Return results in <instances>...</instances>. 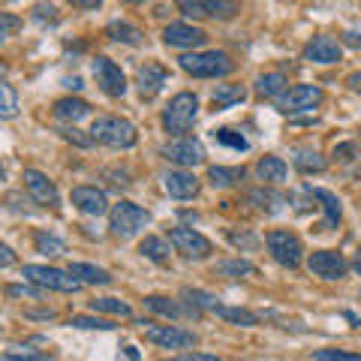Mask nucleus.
Returning a JSON list of instances; mask_svg holds the SVG:
<instances>
[{"label":"nucleus","mask_w":361,"mask_h":361,"mask_svg":"<svg viewBox=\"0 0 361 361\" xmlns=\"http://www.w3.org/2000/svg\"><path fill=\"white\" fill-rule=\"evenodd\" d=\"M211 99H214V106H217V109H232V106L244 103L247 90L241 85H217L211 90Z\"/></svg>","instance_id":"26"},{"label":"nucleus","mask_w":361,"mask_h":361,"mask_svg":"<svg viewBox=\"0 0 361 361\" xmlns=\"http://www.w3.org/2000/svg\"><path fill=\"white\" fill-rule=\"evenodd\" d=\"M169 241L178 253H184L187 259H205L211 253V241L205 235H199L196 229H190V226H175L172 232H169Z\"/></svg>","instance_id":"11"},{"label":"nucleus","mask_w":361,"mask_h":361,"mask_svg":"<svg viewBox=\"0 0 361 361\" xmlns=\"http://www.w3.org/2000/svg\"><path fill=\"white\" fill-rule=\"evenodd\" d=\"M307 193L316 199V202H322V211H325V223L319 226V232H329L331 226L341 223V199H337L331 190H322V187H307Z\"/></svg>","instance_id":"21"},{"label":"nucleus","mask_w":361,"mask_h":361,"mask_svg":"<svg viewBox=\"0 0 361 361\" xmlns=\"http://www.w3.org/2000/svg\"><path fill=\"white\" fill-rule=\"evenodd\" d=\"M0 180H4V166H0Z\"/></svg>","instance_id":"57"},{"label":"nucleus","mask_w":361,"mask_h":361,"mask_svg":"<svg viewBox=\"0 0 361 361\" xmlns=\"http://www.w3.org/2000/svg\"><path fill=\"white\" fill-rule=\"evenodd\" d=\"M241 178H244V169H238V166H211L208 169V180H211V187H217V190H229L238 184Z\"/></svg>","instance_id":"28"},{"label":"nucleus","mask_w":361,"mask_h":361,"mask_svg":"<svg viewBox=\"0 0 361 361\" xmlns=\"http://www.w3.org/2000/svg\"><path fill=\"white\" fill-rule=\"evenodd\" d=\"M292 163H295V169H298V172H304V175L325 172V166H329V163H325V157H319L310 148H298L295 157H292Z\"/></svg>","instance_id":"29"},{"label":"nucleus","mask_w":361,"mask_h":361,"mask_svg":"<svg viewBox=\"0 0 361 361\" xmlns=\"http://www.w3.org/2000/svg\"><path fill=\"white\" fill-rule=\"evenodd\" d=\"M250 202L259 208V211H265V214H277L280 208L286 205V196H280V193H274V190H253L250 193Z\"/></svg>","instance_id":"30"},{"label":"nucleus","mask_w":361,"mask_h":361,"mask_svg":"<svg viewBox=\"0 0 361 361\" xmlns=\"http://www.w3.org/2000/svg\"><path fill=\"white\" fill-rule=\"evenodd\" d=\"M6 73V63H0V75H4Z\"/></svg>","instance_id":"56"},{"label":"nucleus","mask_w":361,"mask_h":361,"mask_svg":"<svg viewBox=\"0 0 361 361\" xmlns=\"http://www.w3.org/2000/svg\"><path fill=\"white\" fill-rule=\"evenodd\" d=\"M18 115V94L13 85L4 82V75H0V118H16Z\"/></svg>","instance_id":"35"},{"label":"nucleus","mask_w":361,"mask_h":361,"mask_svg":"<svg viewBox=\"0 0 361 361\" xmlns=\"http://www.w3.org/2000/svg\"><path fill=\"white\" fill-rule=\"evenodd\" d=\"M214 271H217L220 277H250V274H256V265L238 256V259H223Z\"/></svg>","instance_id":"32"},{"label":"nucleus","mask_w":361,"mask_h":361,"mask_svg":"<svg viewBox=\"0 0 361 361\" xmlns=\"http://www.w3.org/2000/svg\"><path fill=\"white\" fill-rule=\"evenodd\" d=\"M286 85L289 82H286L283 73H265V75L256 78V94L265 97V99H277V97L286 94Z\"/></svg>","instance_id":"24"},{"label":"nucleus","mask_w":361,"mask_h":361,"mask_svg":"<svg viewBox=\"0 0 361 361\" xmlns=\"http://www.w3.org/2000/svg\"><path fill=\"white\" fill-rule=\"evenodd\" d=\"M123 4H133L135 6V4H145V0H123Z\"/></svg>","instance_id":"55"},{"label":"nucleus","mask_w":361,"mask_h":361,"mask_svg":"<svg viewBox=\"0 0 361 361\" xmlns=\"http://www.w3.org/2000/svg\"><path fill=\"white\" fill-rule=\"evenodd\" d=\"M166 361H220L217 355H208V353H180L175 358H166Z\"/></svg>","instance_id":"47"},{"label":"nucleus","mask_w":361,"mask_h":361,"mask_svg":"<svg viewBox=\"0 0 361 361\" xmlns=\"http://www.w3.org/2000/svg\"><path fill=\"white\" fill-rule=\"evenodd\" d=\"M304 58L313 63H337L343 58V51H341V45H337V39H331V37H313L307 42V49H304Z\"/></svg>","instance_id":"19"},{"label":"nucleus","mask_w":361,"mask_h":361,"mask_svg":"<svg viewBox=\"0 0 361 361\" xmlns=\"http://www.w3.org/2000/svg\"><path fill=\"white\" fill-rule=\"evenodd\" d=\"M25 277L33 280L37 286L54 289V292H78V289H82V280L73 277L70 271L49 268V265H25Z\"/></svg>","instance_id":"6"},{"label":"nucleus","mask_w":361,"mask_h":361,"mask_svg":"<svg viewBox=\"0 0 361 361\" xmlns=\"http://www.w3.org/2000/svg\"><path fill=\"white\" fill-rule=\"evenodd\" d=\"M307 268H310V274L316 277H322V280H341L346 274V259L341 253H334V250H316L307 256Z\"/></svg>","instance_id":"14"},{"label":"nucleus","mask_w":361,"mask_h":361,"mask_svg":"<svg viewBox=\"0 0 361 361\" xmlns=\"http://www.w3.org/2000/svg\"><path fill=\"white\" fill-rule=\"evenodd\" d=\"M256 175H259V180H265V184H283L289 175V166L280 160V157H262V160L256 163Z\"/></svg>","instance_id":"22"},{"label":"nucleus","mask_w":361,"mask_h":361,"mask_svg":"<svg viewBox=\"0 0 361 361\" xmlns=\"http://www.w3.org/2000/svg\"><path fill=\"white\" fill-rule=\"evenodd\" d=\"M334 160H341V163H353V160H355V145H353V142L334 145Z\"/></svg>","instance_id":"45"},{"label":"nucleus","mask_w":361,"mask_h":361,"mask_svg":"<svg viewBox=\"0 0 361 361\" xmlns=\"http://www.w3.org/2000/svg\"><path fill=\"white\" fill-rule=\"evenodd\" d=\"M33 241H37V250L45 253V256H61L66 250L63 241L54 238V235H49V232H37V235H33Z\"/></svg>","instance_id":"37"},{"label":"nucleus","mask_w":361,"mask_h":361,"mask_svg":"<svg viewBox=\"0 0 361 361\" xmlns=\"http://www.w3.org/2000/svg\"><path fill=\"white\" fill-rule=\"evenodd\" d=\"M199 118V99L196 94H190V90H180V94H175L172 99H169V106L163 111V127L166 133L172 135H187L190 130H193V123Z\"/></svg>","instance_id":"1"},{"label":"nucleus","mask_w":361,"mask_h":361,"mask_svg":"<svg viewBox=\"0 0 361 361\" xmlns=\"http://www.w3.org/2000/svg\"><path fill=\"white\" fill-rule=\"evenodd\" d=\"M175 4L187 18L229 21L235 13H238V0H175Z\"/></svg>","instance_id":"7"},{"label":"nucleus","mask_w":361,"mask_h":361,"mask_svg":"<svg viewBox=\"0 0 361 361\" xmlns=\"http://www.w3.org/2000/svg\"><path fill=\"white\" fill-rule=\"evenodd\" d=\"M346 85H349V90H355V94H361V73L346 75Z\"/></svg>","instance_id":"51"},{"label":"nucleus","mask_w":361,"mask_h":361,"mask_svg":"<svg viewBox=\"0 0 361 361\" xmlns=\"http://www.w3.org/2000/svg\"><path fill=\"white\" fill-rule=\"evenodd\" d=\"M21 180H25V190L33 196V202H39V205L45 208H58V187H54V180H49V175L37 172V169H25V175H21Z\"/></svg>","instance_id":"13"},{"label":"nucleus","mask_w":361,"mask_h":361,"mask_svg":"<svg viewBox=\"0 0 361 361\" xmlns=\"http://www.w3.org/2000/svg\"><path fill=\"white\" fill-rule=\"evenodd\" d=\"M90 139L106 145V148H133L135 145V127L130 121H123V118L106 115V118L94 121V127H90Z\"/></svg>","instance_id":"3"},{"label":"nucleus","mask_w":361,"mask_h":361,"mask_svg":"<svg viewBox=\"0 0 361 361\" xmlns=\"http://www.w3.org/2000/svg\"><path fill=\"white\" fill-rule=\"evenodd\" d=\"M13 262H16V253H13V247L0 244V268H9Z\"/></svg>","instance_id":"50"},{"label":"nucleus","mask_w":361,"mask_h":361,"mask_svg":"<svg viewBox=\"0 0 361 361\" xmlns=\"http://www.w3.org/2000/svg\"><path fill=\"white\" fill-rule=\"evenodd\" d=\"M205 39H208V33L202 27L180 25V21L166 25V30H163V42L166 45H178V49H196V45H205Z\"/></svg>","instance_id":"16"},{"label":"nucleus","mask_w":361,"mask_h":361,"mask_svg":"<svg viewBox=\"0 0 361 361\" xmlns=\"http://www.w3.org/2000/svg\"><path fill=\"white\" fill-rule=\"evenodd\" d=\"M169 163H175V166H199V163H205V148H202V142L199 139H187V135H180V139L175 142H169L163 145V151H160Z\"/></svg>","instance_id":"10"},{"label":"nucleus","mask_w":361,"mask_h":361,"mask_svg":"<svg viewBox=\"0 0 361 361\" xmlns=\"http://www.w3.org/2000/svg\"><path fill=\"white\" fill-rule=\"evenodd\" d=\"M123 355H127L130 361H139V353H135V346H123Z\"/></svg>","instance_id":"53"},{"label":"nucleus","mask_w":361,"mask_h":361,"mask_svg":"<svg viewBox=\"0 0 361 361\" xmlns=\"http://www.w3.org/2000/svg\"><path fill=\"white\" fill-rule=\"evenodd\" d=\"M139 253L145 259H151V262H157V265H166L169 262V244L163 238H157V235H148V238L139 244Z\"/></svg>","instance_id":"31"},{"label":"nucleus","mask_w":361,"mask_h":361,"mask_svg":"<svg viewBox=\"0 0 361 361\" xmlns=\"http://www.w3.org/2000/svg\"><path fill=\"white\" fill-rule=\"evenodd\" d=\"M21 27V18L18 16H9V13H0V42L9 39L13 33Z\"/></svg>","instance_id":"41"},{"label":"nucleus","mask_w":361,"mask_h":361,"mask_svg":"<svg viewBox=\"0 0 361 361\" xmlns=\"http://www.w3.org/2000/svg\"><path fill=\"white\" fill-rule=\"evenodd\" d=\"M111 232L118 235V238H133L139 229H145V226L151 223V214L139 208V205H133V202H118L115 208H111Z\"/></svg>","instance_id":"4"},{"label":"nucleus","mask_w":361,"mask_h":361,"mask_svg":"<svg viewBox=\"0 0 361 361\" xmlns=\"http://www.w3.org/2000/svg\"><path fill=\"white\" fill-rule=\"evenodd\" d=\"M61 135H63L66 142H75L78 148H87V145L94 142V139H90V135H82V133H78L75 127H63V130H61Z\"/></svg>","instance_id":"44"},{"label":"nucleus","mask_w":361,"mask_h":361,"mask_svg":"<svg viewBox=\"0 0 361 361\" xmlns=\"http://www.w3.org/2000/svg\"><path fill=\"white\" fill-rule=\"evenodd\" d=\"M319 103H322V87L295 85V87H289L283 97H277V111H283V115H295V111H310Z\"/></svg>","instance_id":"8"},{"label":"nucleus","mask_w":361,"mask_h":361,"mask_svg":"<svg viewBox=\"0 0 361 361\" xmlns=\"http://www.w3.org/2000/svg\"><path fill=\"white\" fill-rule=\"evenodd\" d=\"M73 205L82 211V214L99 217V214H106L109 202H106L103 190H97V187H75V190H73Z\"/></svg>","instance_id":"18"},{"label":"nucleus","mask_w":361,"mask_h":361,"mask_svg":"<svg viewBox=\"0 0 361 361\" xmlns=\"http://www.w3.org/2000/svg\"><path fill=\"white\" fill-rule=\"evenodd\" d=\"M6 295H16V298H39L42 295V286H6Z\"/></svg>","instance_id":"42"},{"label":"nucleus","mask_w":361,"mask_h":361,"mask_svg":"<svg viewBox=\"0 0 361 361\" xmlns=\"http://www.w3.org/2000/svg\"><path fill=\"white\" fill-rule=\"evenodd\" d=\"M214 139H217L220 145H226V148H235V151H247V148H250V142H247L244 135H238L235 130H214Z\"/></svg>","instance_id":"38"},{"label":"nucleus","mask_w":361,"mask_h":361,"mask_svg":"<svg viewBox=\"0 0 361 361\" xmlns=\"http://www.w3.org/2000/svg\"><path fill=\"white\" fill-rule=\"evenodd\" d=\"M220 316V319H226V322H235V325H256L259 322V316L253 313V310H244V307H229V304H217V310H214Z\"/></svg>","instance_id":"33"},{"label":"nucleus","mask_w":361,"mask_h":361,"mask_svg":"<svg viewBox=\"0 0 361 361\" xmlns=\"http://www.w3.org/2000/svg\"><path fill=\"white\" fill-rule=\"evenodd\" d=\"M229 241L235 244V247H247V250H250V247H256L259 241L253 238L250 232H229Z\"/></svg>","instance_id":"46"},{"label":"nucleus","mask_w":361,"mask_h":361,"mask_svg":"<svg viewBox=\"0 0 361 361\" xmlns=\"http://www.w3.org/2000/svg\"><path fill=\"white\" fill-rule=\"evenodd\" d=\"M33 16H37L39 21H45V18L54 21V18H58V9H54L51 4H37V6H33Z\"/></svg>","instance_id":"48"},{"label":"nucleus","mask_w":361,"mask_h":361,"mask_svg":"<svg viewBox=\"0 0 361 361\" xmlns=\"http://www.w3.org/2000/svg\"><path fill=\"white\" fill-rule=\"evenodd\" d=\"M70 274L78 277L82 283H90V286H109L111 283V274L106 268H97V265H87V262H73Z\"/></svg>","instance_id":"23"},{"label":"nucleus","mask_w":361,"mask_h":361,"mask_svg":"<svg viewBox=\"0 0 361 361\" xmlns=\"http://www.w3.org/2000/svg\"><path fill=\"white\" fill-rule=\"evenodd\" d=\"M0 361H51V355H45V353H9V355H0Z\"/></svg>","instance_id":"43"},{"label":"nucleus","mask_w":361,"mask_h":361,"mask_svg":"<svg viewBox=\"0 0 361 361\" xmlns=\"http://www.w3.org/2000/svg\"><path fill=\"white\" fill-rule=\"evenodd\" d=\"M178 63H180V70L196 78H220L235 70V63L226 51H193V54L178 58Z\"/></svg>","instance_id":"2"},{"label":"nucleus","mask_w":361,"mask_h":361,"mask_svg":"<svg viewBox=\"0 0 361 361\" xmlns=\"http://www.w3.org/2000/svg\"><path fill=\"white\" fill-rule=\"evenodd\" d=\"M87 115H90V106L85 103V99L66 97V99H58V103H54V118H61V121L75 123V121H82Z\"/></svg>","instance_id":"25"},{"label":"nucleus","mask_w":361,"mask_h":361,"mask_svg":"<svg viewBox=\"0 0 361 361\" xmlns=\"http://www.w3.org/2000/svg\"><path fill=\"white\" fill-rule=\"evenodd\" d=\"M90 310H94V313H109V316H121V319L133 316L130 304H123L121 298H94V301H90Z\"/></svg>","instance_id":"34"},{"label":"nucleus","mask_w":361,"mask_h":361,"mask_svg":"<svg viewBox=\"0 0 361 361\" xmlns=\"http://www.w3.org/2000/svg\"><path fill=\"white\" fill-rule=\"evenodd\" d=\"M163 187L172 199H193L199 193V178L187 169H175V172H166Z\"/></svg>","instance_id":"17"},{"label":"nucleus","mask_w":361,"mask_h":361,"mask_svg":"<svg viewBox=\"0 0 361 361\" xmlns=\"http://www.w3.org/2000/svg\"><path fill=\"white\" fill-rule=\"evenodd\" d=\"M343 42H346V45H353V49H361V27L343 30Z\"/></svg>","instance_id":"49"},{"label":"nucleus","mask_w":361,"mask_h":361,"mask_svg":"<svg viewBox=\"0 0 361 361\" xmlns=\"http://www.w3.org/2000/svg\"><path fill=\"white\" fill-rule=\"evenodd\" d=\"M73 6H78V9H94V6H99L103 0H70Z\"/></svg>","instance_id":"52"},{"label":"nucleus","mask_w":361,"mask_h":361,"mask_svg":"<svg viewBox=\"0 0 361 361\" xmlns=\"http://www.w3.org/2000/svg\"><path fill=\"white\" fill-rule=\"evenodd\" d=\"M145 341L154 346H163V349H190V346H196L199 337L187 329H178V325H151L148 322Z\"/></svg>","instance_id":"9"},{"label":"nucleus","mask_w":361,"mask_h":361,"mask_svg":"<svg viewBox=\"0 0 361 361\" xmlns=\"http://www.w3.org/2000/svg\"><path fill=\"white\" fill-rule=\"evenodd\" d=\"M70 325H73V329H99V331H111V329H115L109 319H99V316H73Z\"/></svg>","instance_id":"39"},{"label":"nucleus","mask_w":361,"mask_h":361,"mask_svg":"<svg viewBox=\"0 0 361 361\" xmlns=\"http://www.w3.org/2000/svg\"><path fill=\"white\" fill-rule=\"evenodd\" d=\"M265 244H268V250L271 256H274V262L277 265H283V268H298L301 265V241H298V235H292L286 229H271L265 235Z\"/></svg>","instance_id":"5"},{"label":"nucleus","mask_w":361,"mask_h":361,"mask_svg":"<svg viewBox=\"0 0 361 361\" xmlns=\"http://www.w3.org/2000/svg\"><path fill=\"white\" fill-rule=\"evenodd\" d=\"M353 268L358 271V277H361V250H358V253H355V259H353Z\"/></svg>","instance_id":"54"},{"label":"nucleus","mask_w":361,"mask_h":361,"mask_svg":"<svg viewBox=\"0 0 361 361\" xmlns=\"http://www.w3.org/2000/svg\"><path fill=\"white\" fill-rule=\"evenodd\" d=\"M90 70H94V78H97V85L103 87V94H109V97H123L127 94V78H123L121 66L115 61L97 58L94 63H90Z\"/></svg>","instance_id":"12"},{"label":"nucleus","mask_w":361,"mask_h":361,"mask_svg":"<svg viewBox=\"0 0 361 361\" xmlns=\"http://www.w3.org/2000/svg\"><path fill=\"white\" fill-rule=\"evenodd\" d=\"M106 37L115 39V42H123V45H142L145 33L135 25H130V21H111V25L106 27Z\"/></svg>","instance_id":"27"},{"label":"nucleus","mask_w":361,"mask_h":361,"mask_svg":"<svg viewBox=\"0 0 361 361\" xmlns=\"http://www.w3.org/2000/svg\"><path fill=\"white\" fill-rule=\"evenodd\" d=\"M145 307L154 310V313H160V316H169V319H180V316H199V307H184L180 301L175 298H166V295H148L145 298Z\"/></svg>","instance_id":"20"},{"label":"nucleus","mask_w":361,"mask_h":361,"mask_svg":"<svg viewBox=\"0 0 361 361\" xmlns=\"http://www.w3.org/2000/svg\"><path fill=\"white\" fill-rule=\"evenodd\" d=\"M180 298H184L187 304H193V307H199V310H217V304H220V298H214V295H208V292H202V289H184L180 292Z\"/></svg>","instance_id":"36"},{"label":"nucleus","mask_w":361,"mask_h":361,"mask_svg":"<svg viewBox=\"0 0 361 361\" xmlns=\"http://www.w3.org/2000/svg\"><path fill=\"white\" fill-rule=\"evenodd\" d=\"M313 361H361L358 353H343V349H316Z\"/></svg>","instance_id":"40"},{"label":"nucleus","mask_w":361,"mask_h":361,"mask_svg":"<svg viewBox=\"0 0 361 361\" xmlns=\"http://www.w3.org/2000/svg\"><path fill=\"white\" fill-rule=\"evenodd\" d=\"M166 82H169V70L163 63H154V61L139 66V75H135V85H139L142 99H154L163 90Z\"/></svg>","instance_id":"15"}]
</instances>
